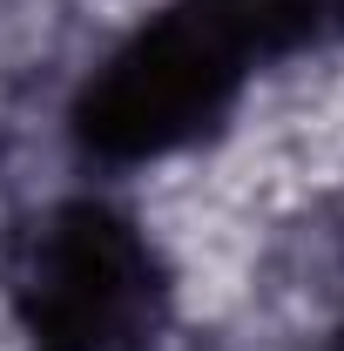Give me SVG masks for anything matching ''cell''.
Instances as JSON below:
<instances>
[{"label": "cell", "instance_id": "1", "mask_svg": "<svg viewBox=\"0 0 344 351\" xmlns=\"http://www.w3.org/2000/svg\"><path fill=\"white\" fill-rule=\"evenodd\" d=\"M14 317L34 351H149L162 270L149 237L101 203H61L14 243Z\"/></svg>", "mask_w": 344, "mask_h": 351}, {"label": "cell", "instance_id": "2", "mask_svg": "<svg viewBox=\"0 0 344 351\" xmlns=\"http://www.w3.org/2000/svg\"><path fill=\"white\" fill-rule=\"evenodd\" d=\"M236 82H243V54L182 0L142 21L88 75L75 101V135L101 162H149L210 135L236 101Z\"/></svg>", "mask_w": 344, "mask_h": 351}, {"label": "cell", "instance_id": "3", "mask_svg": "<svg viewBox=\"0 0 344 351\" xmlns=\"http://www.w3.org/2000/svg\"><path fill=\"white\" fill-rule=\"evenodd\" d=\"M189 7H196L243 61H250V54L304 47L331 14H344V0H189Z\"/></svg>", "mask_w": 344, "mask_h": 351}]
</instances>
